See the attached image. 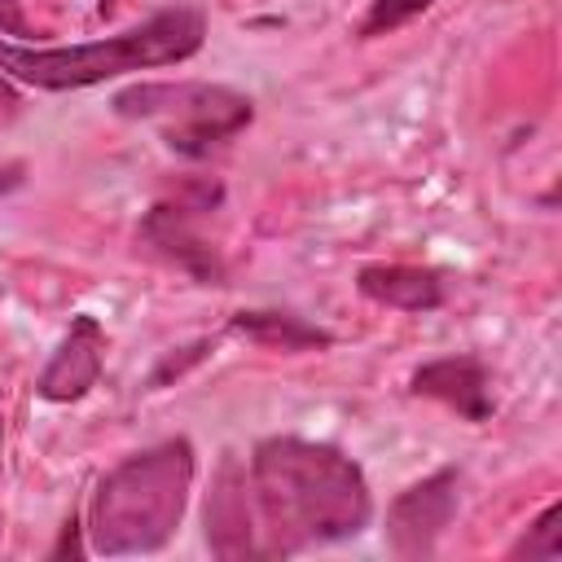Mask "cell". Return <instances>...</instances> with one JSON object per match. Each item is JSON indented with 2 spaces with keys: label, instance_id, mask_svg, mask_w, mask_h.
Listing matches in <instances>:
<instances>
[{
  "label": "cell",
  "instance_id": "obj_1",
  "mask_svg": "<svg viewBox=\"0 0 562 562\" xmlns=\"http://www.w3.org/2000/svg\"><path fill=\"white\" fill-rule=\"evenodd\" d=\"M250 483L263 527L272 531V549L281 553L356 536L373 514L360 465L329 443H307L294 435L263 439L250 461Z\"/></svg>",
  "mask_w": 562,
  "mask_h": 562
},
{
  "label": "cell",
  "instance_id": "obj_2",
  "mask_svg": "<svg viewBox=\"0 0 562 562\" xmlns=\"http://www.w3.org/2000/svg\"><path fill=\"white\" fill-rule=\"evenodd\" d=\"M206 40V22L198 9H162L145 18L140 26H127L105 40L70 44V48H31V44H4L0 40V70L48 92L66 88H92L132 70H154V66H176L193 57Z\"/></svg>",
  "mask_w": 562,
  "mask_h": 562
},
{
  "label": "cell",
  "instance_id": "obj_3",
  "mask_svg": "<svg viewBox=\"0 0 562 562\" xmlns=\"http://www.w3.org/2000/svg\"><path fill=\"white\" fill-rule=\"evenodd\" d=\"M193 487V448L189 439H167L149 452L127 457L114 465L97 496H92V549L123 558V553H154L180 527L184 501Z\"/></svg>",
  "mask_w": 562,
  "mask_h": 562
},
{
  "label": "cell",
  "instance_id": "obj_4",
  "mask_svg": "<svg viewBox=\"0 0 562 562\" xmlns=\"http://www.w3.org/2000/svg\"><path fill=\"white\" fill-rule=\"evenodd\" d=\"M123 119L154 123L162 140L180 154H206L211 145L237 136L250 123V97L224 83L176 79V83H132L114 97Z\"/></svg>",
  "mask_w": 562,
  "mask_h": 562
},
{
  "label": "cell",
  "instance_id": "obj_5",
  "mask_svg": "<svg viewBox=\"0 0 562 562\" xmlns=\"http://www.w3.org/2000/svg\"><path fill=\"white\" fill-rule=\"evenodd\" d=\"M457 487L461 474L457 470H435L430 479L404 487L391 509H386V544L395 558H430L439 536L448 531L452 514H457Z\"/></svg>",
  "mask_w": 562,
  "mask_h": 562
},
{
  "label": "cell",
  "instance_id": "obj_6",
  "mask_svg": "<svg viewBox=\"0 0 562 562\" xmlns=\"http://www.w3.org/2000/svg\"><path fill=\"white\" fill-rule=\"evenodd\" d=\"M101 360H105V329L97 325V316H75L66 338L57 342L53 360L44 364L35 391L48 404L83 400L97 386V378H101Z\"/></svg>",
  "mask_w": 562,
  "mask_h": 562
},
{
  "label": "cell",
  "instance_id": "obj_7",
  "mask_svg": "<svg viewBox=\"0 0 562 562\" xmlns=\"http://www.w3.org/2000/svg\"><path fill=\"white\" fill-rule=\"evenodd\" d=\"M206 544L215 558H246L255 553V522H250V487L246 470L224 457L215 479H211V501H206Z\"/></svg>",
  "mask_w": 562,
  "mask_h": 562
},
{
  "label": "cell",
  "instance_id": "obj_8",
  "mask_svg": "<svg viewBox=\"0 0 562 562\" xmlns=\"http://www.w3.org/2000/svg\"><path fill=\"white\" fill-rule=\"evenodd\" d=\"M413 395L439 400L448 408H457L465 422H487L496 400H492V378L474 356H448V360H430L413 373Z\"/></svg>",
  "mask_w": 562,
  "mask_h": 562
},
{
  "label": "cell",
  "instance_id": "obj_9",
  "mask_svg": "<svg viewBox=\"0 0 562 562\" xmlns=\"http://www.w3.org/2000/svg\"><path fill=\"white\" fill-rule=\"evenodd\" d=\"M360 294L400 307V312H435L448 299V281L435 268H413V263H364L356 277Z\"/></svg>",
  "mask_w": 562,
  "mask_h": 562
},
{
  "label": "cell",
  "instance_id": "obj_10",
  "mask_svg": "<svg viewBox=\"0 0 562 562\" xmlns=\"http://www.w3.org/2000/svg\"><path fill=\"white\" fill-rule=\"evenodd\" d=\"M189 211H198V206H158L149 220H145V237L162 250V255H171L180 268H189L198 281H220L224 277V268H220V259H215V250L189 228Z\"/></svg>",
  "mask_w": 562,
  "mask_h": 562
},
{
  "label": "cell",
  "instance_id": "obj_11",
  "mask_svg": "<svg viewBox=\"0 0 562 562\" xmlns=\"http://www.w3.org/2000/svg\"><path fill=\"white\" fill-rule=\"evenodd\" d=\"M233 334L259 342V347H272V351H316V347H329L334 338L299 316H285V312H237L228 321Z\"/></svg>",
  "mask_w": 562,
  "mask_h": 562
},
{
  "label": "cell",
  "instance_id": "obj_12",
  "mask_svg": "<svg viewBox=\"0 0 562 562\" xmlns=\"http://www.w3.org/2000/svg\"><path fill=\"white\" fill-rule=\"evenodd\" d=\"M509 558H544V562L562 558V505L558 501L527 527L518 544H509Z\"/></svg>",
  "mask_w": 562,
  "mask_h": 562
},
{
  "label": "cell",
  "instance_id": "obj_13",
  "mask_svg": "<svg viewBox=\"0 0 562 562\" xmlns=\"http://www.w3.org/2000/svg\"><path fill=\"white\" fill-rule=\"evenodd\" d=\"M435 0H373L364 22H360V40H373V35H391L400 26H408L413 18H422Z\"/></svg>",
  "mask_w": 562,
  "mask_h": 562
},
{
  "label": "cell",
  "instance_id": "obj_14",
  "mask_svg": "<svg viewBox=\"0 0 562 562\" xmlns=\"http://www.w3.org/2000/svg\"><path fill=\"white\" fill-rule=\"evenodd\" d=\"M0 31H9V35H31V26H26L22 13H18V0H0Z\"/></svg>",
  "mask_w": 562,
  "mask_h": 562
},
{
  "label": "cell",
  "instance_id": "obj_15",
  "mask_svg": "<svg viewBox=\"0 0 562 562\" xmlns=\"http://www.w3.org/2000/svg\"><path fill=\"white\" fill-rule=\"evenodd\" d=\"M13 110H18V92H13V88H9V79L0 75V123H4V119H13Z\"/></svg>",
  "mask_w": 562,
  "mask_h": 562
}]
</instances>
